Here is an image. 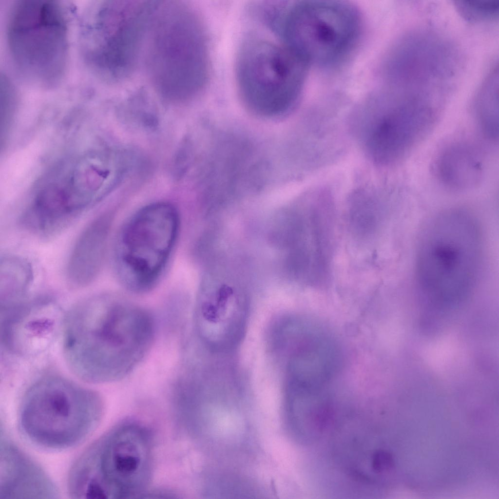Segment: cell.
Masks as SVG:
<instances>
[{
	"instance_id": "cell-7",
	"label": "cell",
	"mask_w": 499,
	"mask_h": 499,
	"mask_svg": "<svg viewBox=\"0 0 499 499\" xmlns=\"http://www.w3.org/2000/svg\"><path fill=\"white\" fill-rule=\"evenodd\" d=\"M155 4L152 1L104 0L90 5L82 22L80 44L91 73L107 81L131 73Z\"/></svg>"
},
{
	"instance_id": "cell-4",
	"label": "cell",
	"mask_w": 499,
	"mask_h": 499,
	"mask_svg": "<svg viewBox=\"0 0 499 499\" xmlns=\"http://www.w3.org/2000/svg\"><path fill=\"white\" fill-rule=\"evenodd\" d=\"M104 410L97 392L49 373L24 391L18 409V424L24 439L35 446L63 450L85 441L99 423Z\"/></svg>"
},
{
	"instance_id": "cell-2",
	"label": "cell",
	"mask_w": 499,
	"mask_h": 499,
	"mask_svg": "<svg viewBox=\"0 0 499 499\" xmlns=\"http://www.w3.org/2000/svg\"><path fill=\"white\" fill-rule=\"evenodd\" d=\"M483 242L479 222L465 209L445 210L428 223L419 238L415 268L424 307L453 309L469 299L481 273Z\"/></svg>"
},
{
	"instance_id": "cell-16",
	"label": "cell",
	"mask_w": 499,
	"mask_h": 499,
	"mask_svg": "<svg viewBox=\"0 0 499 499\" xmlns=\"http://www.w3.org/2000/svg\"><path fill=\"white\" fill-rule=\"evenodd\" d=\"M382 191L366 184L356 188L348 200V220L355 237L365 240L378 230L383 215Z\"/></svg>"
},
{
	"instance_id": "cell-10",
	"label": "cell",
	"mask_w": 499,
	"mask_h": 499,
	"mask_svg": "<svg viewBox=\"0 0 499 499\" xmlns=\"http://www.w3.org/2000/svg\"><path fill=\"white\" fill-rule=\"evenodd\" d=\"M351 121L364 154L379 167L402 162L437 122L433 112L418 101L372 100Z\"/></svg>"
},
{
	"instance_id": "cell-1",
	"label": "cell",
	"mask_w": 499,
	"mask_h": 499,
	"mask_svg": "<svg viewBox=\"0 0 499 499\" xmlns=\"http://www.w3.org/2000/svg\"><path fill=\"white\" fill-rule=\"evenodd\" d=\"M62 345L69 367L93 383L120 380L142 361L153 345L155 324L150 312L110 295L91 296L63 316Z\"/></svg>"
},
{
	"instance_id": "cell-11",
	"label": "cell",
	"mask_w": 499,
	"mask_h": 499,
	"mask_svg": "<svg viewBox=\"0 0 499 499\" xmlns=\"http://www.w3.org/2000/svg\"><path fill=\"white\" fill-rule=\"evenodd\" d=\"M179 224L176 209L162 202L144 207L127 222L115 254L118 272L130 289L145 291L154 284L172 253Z\"/></svg>"
},
{
	"instance_id": "cell-17",
	"label": "cell",
	"mask_w": 499,
	"mask_h": 499,
	"mask_svg": "<svg viewBox=\"0 0 499 499\" xmlns=\"http://www.w3.org/2000/svg\"><path fill=\"white\" fill-rule=\"evenodd\" d=\"M33 273L30 263L22 257L11 254L1 257L0 305L12 304L28 298Z\"/></svg>"
},
{
	"instance_id": "cell-13",
	"label": "cell",
	"mask_w": 499,
	"mask_h": 499,
	"mask_svg": "<svg viewBox=\"0 0 499 499\" xmlns=\"http://www.w3.org/2000/svg\"><path fill=\"white\" fill-rule=\"evenodd\" d=\"M0 499H54L58 490L42 468L0 434Z\"/></svg>"
},
{
	"instance_id": "cell-12",
	"label": "cell",
	"mask_w": 499,
	"mask_h": 499,
	"mask_svg": "<svg viewBox=\"0 0 499 499\" xmlns=\"http://www.w3.org/2000/svg\"><path fill=\"white\" fill-rule=\"evenodd\" d=\"M59 314L52 299L45 296L29 298L1 307V338L5 348L22 355L41 351L56 334L61 318Z\"/></svg>"
},
{
	"instance_id": "cell-18",
	"label": "cell",
	"mask_w": 499,
	"mask_h": 499,
	"mask_svg": "<svg viewBox=\"0 0 499 499\" xmlns=\"http://www.w3.org/2000/svg\"><path fill=\"white\" fill-rule=\"evenodd\" d=\"M475 103V119L480 132L486 140L494 143L498 142V93L494 89L493 92L485 89Z\"/></svg>"
},
{
	"instance_id": "cell-3",
	"label": "cell",
	"mask_w": 499,
	"mask_h": 499,
	"mask_svg": "<svg viewBox=\"0 0 499 499\" xmlns=\"http://www.w3.org/2000/svg\"><path fill=\"white\" fill-rule=\"evenodd\" d=\"M154 443L149 430L126 420L115 425L87 447L72 464L67 477L75 499H122L142 495L153 474Z\"/></svg>"
},
{
	"instance_id": "cell-9",
	"label": "cell",
	"mask_w": 499,
	"mask_h": 499,
	"mask_svg": "<svg viewBox=\"0 0 499 499\" xmlns=\"http://www.w3.org/2000/svg\"><path fill=\"white\" fill-rule=\"evenodd\" d=\"M307 66L284 45L261 39L248 40L239 51L236 65L243 101L263 116L287 113L299 96Z\"/></svg>"
},
{
	"instance_id": "cell-19",
	"label": "cell",
	"mask_w": 499,
	"mask_h": 499,
	"mask_svg": "<svg viewBox=\"0 0 499 499\" xmlns=\"http://www.w3.org/2000/svg\"><path fill=\"white\" fill-rule=\"evenodd\" d=\"M455 5L461 16L469 21H487L498 17V0H460L456 1Z\"/></svg>"
},
{
	"instance_id": "cell-14",
	"label": "cell",
	"mask_w": 499,
	"mask_h": 499,
	"mask_svg": "<svg viewBox=\"0 0 499 499\" xmlns=\"http://www.w3.org/2000/svg\"><path fill=\"white\" fill-rule=\"evenodd\" d=\"M480 150L464 141L453 142L443 147L433 163L435 177L445 189L463 192L479 186L484 175V162Z\"/></svg>"
},
{
	"instance_id": "cell-15",
	"label": "cell",
	"mask_w": 499,
	"mask_h": 499,
	"mask_svg": "<svg viewBox=\"0 0 499 499\" xmlns=\"http://www.w3.org/2000/svg\"><path fill=\"white\" fill-rule=\"evenodd\" d=\"M112 218L110 212L98 215L79 235L67 267V277L72 287H86L97 277L102 265Z\"/></svg>"
},
{
	"instance_id": "cell-5",
	"label": "cell",
	"mask_w": 499,
	"mask_h": 499,
	"mask_svg": "<svg viewBox=\"0 0 499 499\" xmlns=\"http://www.w3.org/2000/svg\"><path fill=\"white\" fill-rule=\"evenodd\" d=\"M149 68L153 82L164 98L184 102L204 89L209 74L205 31L186 4L165 1L154 9Z\"/></svg>"
},
{
	"instance_id": "cell-8",
	"label": "cell",
	"mask_w": 499,
	"mask_h": 499,
	"mask_svg": "<svg viewBox=\"0 0 499 499\" xmlns=\"http://www.w3.org/2000/svg\"><path fill=\"white\" fill-rule=\"evenodd\" d=\"M280 15L284 45L307 65L337 66L350 55L361 31L359 14L352 5L330 0H302Z\"/></svg>"
},
{
	"instance_id": "cell-6",
	"label": "cell",
	"mask_w": 499,
	"mask_h": 499,
	"mask_svg": "<svg viewBox=\"0 0 499 499\" xmlns=\"http://www.w3.org/2000/svg\"><path fill=\"white\" fill-rule=\"evenodd\" d=\"M68 15L54 0H19L10 6L6 39L11 61L20 76L43 88L58 86L69 56Z\"/></svg>"
}]
</instances>
